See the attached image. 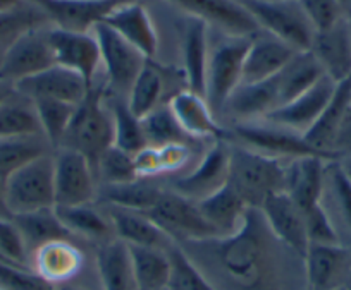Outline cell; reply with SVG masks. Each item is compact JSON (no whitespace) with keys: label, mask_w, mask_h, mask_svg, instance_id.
I'll use <instances>...</instances> for the list:
<instances>
[{"label":"cell","mask_w":351,"mask_h":290,"mask_svg":"<svg viewBox=\"0 0 351 290\" xmlns=\"http://www.w3.org/2000/svg\"><path fill=\"white\" fill-rule=\"evenodd\" d=\"M329 163L330 160L322 157H300L286 163L285 192L302 213L322 203Z\"/></svg>","instance_id":"cell-20"},{"label":"cell","mask_w":351,"mask_h":290,"mask_svg":"<svg viewBox=\"0 0 351 290\" xmlns=\"http://www.w3.org/2000/svg\"><path fill=\"white\" fill-rule=\"evenodd\" d=\"M303 269L306 290H343L351 272V249L343 244H310Z\"/></svg>","instance_id":"cell-16"},{"label":"cell","mask_w":351,"mask_h":290,"mask_svg":"<svg viewBox=\"0 0 351 290\" xmlns=\"http://www.w3.org/2000/svg\"><path fill=\"white\" fill-rule=\"evenodd\" d=\"M33 103H35L36 114H38L43 137L50 146L59 148L67 129H69V124L73 120L74 110L77 105L57 102V100H36Z\"/></svg>","instance_id":"cell-43"},{"label":"cell","mask_w":351,"mask_h":290,"mask_svg":"<svg viewBox=\"0 0 351 290\" xmlns=\"http://www.w3.org/2000/svg\"><path fill=\"white\" fill-rule=\"evenodd\" d=\"M52 28L92 33L124 0H33Z\"/></svg>","instance_id":"cell-14"},{"label":"cell","mask_w":351,"mask_h":290,"mask_svg":"<svg viewBox=\"0 0 351 290\" xmlns=\"http://www.w3.org/2000/svg\"><path fill=\"white\" fill-rule=\"evenodd\" d=\"M231 144L226 140L214 141L198 163L188 174L172 181V191L191 201H202L224 187L229 181Z\"/></svg>","instance_id":"cell-12"},{"label":"cell","mask_w":351,"mask_h":290,"mask_svg":"<svg viewBox=\"0 0 351 290\" xmlns=\"http://www.w3.org/2000/svg\"><path fill=\"white\" fill-rule=\"evenodd\" d=\"M2 52H4V50H2V49H0V59H2Z\"/></svg>","instance_id":"cell-61"},{"label":"cell","mask_w":351,"mask_h":290,"mask_svg":"<svg viewBox=\"0 0 351 290\" xmlns=\"http://www.w3.org/2000/svg\"><path fill=\"white\" fill-rule=\"evenodd\" d=\"M147 215L176 244L219 237L215 228L202 215L197 201L188 200L172 189H164L160 200Z\"/></svg>","instance_id":"cell-8"},{"label":"cell","mask_w":351,"mask_h":290,"mask_svg":"<svg viewBox=\"0 0 351 290\" xmlns=\"http://www.w3.org/2000/svg\"><path fill=\"white\" fill-rule=\"evenodd\" d=\"M332 153L337 160L341 158H351V105L348 107L346 114L343 117L339 129H337L336 140L332 144Z\"/></svg>","instance_id":"cell-53"},{"label":"cell","mask_w":351,"mask_h":290,"mask_svg":"<svg viewBox=\"0 0 351 290\" xmlns=\"http://www.w3.org/2000/svg\"><path fill=\"white\" fill-rule=\"evenodd\" d=\"M107 103H109L110 114H112L114 146L134 157L138 151L148 146L143 126H141V119H138L131 112L126 100L112 96V98H107Z\"/></svg>","instance_id":"cell-39"},{"label":"cell","mask_w":351,"mask_h":290,"mask_svg":"<svg viewBox=\"0 0 351 290\" xmlns=\"http://www.w3.org/2000/svg\"><path fill=\"white\" fill-rule=\"evenodd\" d=\"M138 290H167L171 259L167 249L128 246Z\"/></svg>","instance_id":"cell-36"},{"label":"cell","mask_w":351,"mask_h":290,"mask_svg":"<svg viewBox=\"0 0 351 290\" xmlns=\"http://www.w3.org/2000/svg\"><path fill=\"white\" fill-rule=\"evenodd\" d=\"M279 94L274 77L262 83L239 84L238 90L231 94L222 114L236 120V124L258 122L269 114L279 109Z\"/></svg>","instance_id":"cell-26"},{"label":"cell","mask_w":351,"mask_h":290,"mask_svg":"<svg viewBox=\"0 0 351 290\" xmlns=\"http://www.w3.org/2000/svg\"><path fill=\"white\" fill-rule=\"evenodd\" d=\"M351 105V77L337 83L336 91H334L332 98H330L329 105L322 112L315 124L303 134L306 143L313 148V150L320 151L326 157L332 158L337 161V157L332 153V144L336 140L337 129H339L343 117L346 114L348 107Z\"/></svg>","instance_id":"cell-29"},{"label":"cell","mask_w":351,"mask_h":290,"mask_svg":"<svg viewBox=\"0 0 351 290\" xmlns=\"http://www.w3.org/2000/svg\"><path fill=\"white\" fill-rule=\"evenodd\" d=\"M21 2H25V0H0V12L9 11V9L16 8V5H19Z\"/></svg>","instance_id":"cell-55"},{"label":"cell","mask_w":351,"mask_h":290,"mask_svg":"<svg viewBox=\"0 0 351 290\" xmlns=\"http://www.w3.org/2000/svg\"><path fill=\"white\" fill-rule=\"evenodd\" d=\"M322 76L326 74L310 50L296 52L293 59L286 64L285 69L278 76H274L281 107L310 90Z\"/></svg>","instance_id":"cell-32"},{"label":"cell","mask_w":351,"mask_h":290,"mask_svg":"<svg viewBox=\"0 0 351 290\" xmlns=\"http://www.w3.org/2000/svg\"><path fill=\"white\" fill-rule=\"evenodd\" d=\"M0 261H2V258H0Z\"/></svg>","instance_id":"cell-62"},{"label":"cell","mask_w":351,"mask_h":290,"mask_svg":"<svg viewBox=\"0 0 351 290\" xmlns=\"http://www.w3.org/2000/svg\"><path fill=\"white\" fill-rule=\"evenodd\" d=\"M114 146V124L104 88L93 84L86 98L76 107L73 120L59 148H71L83 155L97 174L100 158Z\"/></svg>","instance_id":"cell-3"},{"label":"cell","mask_w":351,"mask_h":290,"mask_svg":"<svg viewBox=\"0 0 351 290\" xmlns=\"http://www.w3.org/2000/svg\"><path fill=\"white\" fill-rule=\"evenodd\" d=\"M295 53L296 50L291 49L288 43L281 42L269 33L260 35L258 31L255 36H252L248 52H246L241 84L272 79L285 69Z\"/></svg>","instance_id":"cell-23"},{"label":"cell","mask_w":351,"mask_h":290,"mask_svg":"<svg viewBox=\"0 0 351 290\" xmlns=\"http://www.w3.org/2000/svg\"><path fill=\"white\" fill-rule=\"evenodd\" d=\"M43 136L35 103L12 90L0 103V140Z\"/></svg>","instance_id":"cell-33"},{"label":"cell","mask_w":351,"mask_h":290,"mask_svg":"<svg viewBox=\"0 0 351 290\" xmlns=\"http://www.w3.org/2000/svg\"><path fill=\"white\" fill-rule=\"evenodd\" d=\"M117 35L123 36L128 43L140 50L148 60L154 59L158 52V33L150 12L138 0H124L107 16L106 21Z\"/></svg>","instance_id":"cell-21"},{"label":"cell","mask_w":351,"mask_h":290,"mask_svg":"<svg viewBox=\"0 0 351 290\" xmlns=\"http://www.w3.org/2000/svg\"><path fill=\"white\" fill-rule=\"evenodd\" d=\"M56 213L73 237L100 241L102 244L110 239H116L112 224H110L107 213L104 215L92 205L56 207Z\"/></svg>","instance_id":"cell-34"},{"label":"cell","mask_w":351,"mask_h":290,"mask_svg":"<svg viewBox=\"0 0 351 290\" xmlns=\"http://www.w3.org/2000/svg\"><path fill=\"white\" fill-rule=\"evenodd\" d=\"M83 263V252L71 239L49 242L29 256V268L56 287L80 275Z\"/></svg>","instance_id":"cell-24"},{"label":"cell","mask_w":351,"mask_h":290,"mask_svg":"<svg viewBox=\"0 0 351 290\" xmlns=\"http://www.w3.org/2000/svg\"><path fill=\"white\" fill-rule=\"evenodd\" d=\"M93 35L99 42L100 60L110 88L128 94L148 59L106 23L95 26Z\"/></svg>","instance_id":"cell-11"},{"label":"cell","mask_w":351,"mask_h":290,"mask_svg":"<svg viewBox=\"0 0 351 290\" xmlns=\"http://www.w3.org/2000/svg\"><path fill=\"white\" fill-rule=\"evenodd\" d=\"M310 52L322 67L324 74L334 81L351 77V23L350 19H341L337 25L326 31L315 33Z\"/></svg>","instance_id":"cell-22"},{"label":"cell","mask_w":351,"mask_h":290,"mask_svg":"<svg viewBox=\"0 0 351 290\" xmlns=\"http://www.w3.org/2000/svg\"><path fill=\"white\" fill-rule=\"evenodd\" d=\"M231 144V165L228 184L234 189L248 208L258 210L267 198L285 192L286 163L288 160L269 157Z\"/></svg>","instance_id":"cell-2"},{"label":"cell","mask_w":351,"mask_h":290,"mask_svg":"<svg viewBox=\"0 0 351 290\" xmlns=\"http://www.w3.org/2000/svg\"><path fill=\"white\" fill-rule=\"evenodd\" d=\"M141 126H143L145 137H147L150 146H164V144L171 143H191L193 141L184 133L180 122L176 120L174 114L171 112L167 103L157 107L154 112L145 116L141 119Z\"/></svg>","instance_id":"cell-42"},{"label":"cell","mask_w":351,"mask_h":290,"mask_svg":"<svg viewBox=\"0 0 351 290\" xmlns=\"http://www.w3.org/2000/svg\"><path fill=\"white\" fill-rule=\"evenodd\" d=\"M49 143L43 136L0 140V179H8L23 165L49 153Z\"/></svg>","instance_id":"cell-41"},{"label":"cell","mask_w":351,"mask_h":290,"mask_svg":"<svg viewBox=\"0 0 351 290\" xmlns=\"http://www.w3.org/2000/svg\"><path fill=\"white\" fill-rule=\"evenodd\" d=\"M57 290H86V289H84V287L74 285V283L67 282V283H62V285H57Z\"/></svg>","instance_id":"cell-58"},{"label":"cell","mask_w":351,"mask_h":290,"mask_svg":"<svg viewBox=\"0 0 351 290\" xmlns=\"http://www.w3.org/2000/svg\"><path fill=\"white\" fill-rule=\"evenodd\" d=\"M0 218H12L11 210L8 207V194H5L4 179H0Z\"/></svg>","instance_id":"cell-54"},{"label":"cell","mask_w":351,"mask_h":290,"mask_svg":"<svg viewBox=\"0 0 351 290\" xmlns=\"http://www.w3.org/2000/svg\"><path fill=\"white\" fill-rule=\"evenodd\" d=\"M12 220L18 225L19 232H21L23 239H25L29 256H32L33 251L49 244V242L73 239L71 232L64 227L60 218L57 217L56 208L14 215Z\"/></svg>","instance_id":"cell-35"},{"label":"cell","mask_w":351,"mask_h":290,"mask_svg":"<svg viewBox=\"0 0 351 290\" xmlns=\"http://www.w3.org/2000/svg\"><path fill=\"white\" fill-rule=\"evenodd\" d=\"M336 86L337 83H334L330 77L322 76L305 93L269 114L263 119V122L282 127V129H289L293 133L305 134L319 120L326 107L329 105Z\"/></svg>","instance_id":"cell-15"},{"label":"cell","mask_w":351,"mask_h":290,"mask_svg":"<svg viewBox=\"0 0 351 290\" xmlns=\"http://www.w3.org/2000/svg\"><path fill=\"white\" fill-rule=\"evenodd\" d=\"M178 246L217 290H300L288 258L296 252L272 235L255 208L232 234Z\"/></svg>","instance_id":"cell-1"},{"label":"cell","mask_w":351,"mask_h":290,"mask_svg":"<svg viewBox=\"0 0 351 290\" xmlns=\"http://www.w3.org/2000/svg\"><path fill=\"white\" fill-rule=\"evenodd\" d=\"M0 258L9 265L29 268L28 248L12 218H0Z\"/></svg>","instance_id":"cell-46"},{"label":"cell","mask_w":351,"mask_h":290,"mask_svg":"<svg viewBox=\"0 0 351 290\" xmlns=\"http://www.w3.org/2000/svg\"><path fill=\"white\" fill-rule=\"evenodd\" d=\"M160 155L162 175L178 174L183 170L191 160L190 143H171L164 146H157Z\"/></svg>","instance_id":"cell-51"},{"label":"cell","mask_w":351,"mask_h":290,"mask_svg":"<svg viewBox=\"0 0 351 290\" xmlns=\"http://www.w3.org/2000/svg\"><path fill=\"white\" fill-rule=\"evenodd\" d=\"M162 192L164 189L154 184L152 179H136V181L126 182V184L104 185L100 200L107 203V207L147 213L160 200Z\"/></svg>","instance_id":"cell-37"},{"label":"cell","mask_w":351,"mask_h":290,"mask_svg":"<svg viewBox=\"0 0 351 290\" xmlns=\"http://www.w3.org/2000/svg\"><path fill=\"white\" fill-rule=\"evenodd\" d=\"M171 259V278L167 290H217L214 283L200 272L197 265L188 258L181 246L174 244L167 249Z\"/></svg>","instance_id":"cell-44"},{"label":"cell","mask_w":351,"mask_h":290,"mask_svg":"<svg viewBox=\"0 0 351 290\" xmlns=\"http://www.w3.org/2000/svg\"><path fill=\"white\" fill-rule=\"evenodd\" d=\"M167 105L191 140H224L226 129L217 122V117L204 96L183 90L178 91Z\"/></svg>","instance_id":"cell-25"},{"label":"cell","mask_w":351,"mask_h":290,"mask_svg":"<svg viewBox=\"0 0 351 290\" xmlns=\"http://www.w3.org/2000/svg\"><path fill=\"white\" fill-rule=\"evenodd\" d=\"M0 290H57V287L36 275L32 268L0 261Z\"/></svg>","instance_id":"cell-48"},{"label":"cell","mask_w":351,"mask_h":290,"mask_svg":"<svg viewBox=\"0 0 351 290\" xmlns=\"http://www.w3.org/2000/svg\"><path fill=\"white\" fill-rule=\"evenodd\" d=\"M337 163H339L341 170L344 172V175L351 181V158H341V160H337Z\"/></svg>","instance_id":"cell-56"},{"label":"cell","mask_w":351,"mask_h":290,"mask_svg":"<svg viewBox=\"0 0 351 290\" xmlns=\"http://www.w3.org/2000/svg\"><path fill=\"white\" fill-rule=\"evenodd\" d=\"M344 290H351V272H350V276H348V280H346V285H344Z\"/></svg>","instance_id":"cell-60"},{"label":"cell","mask_w":351,"mask_h":290,"mask_svg":"<svg viewBox=\"0 0 351 290\" xmlns=\"http://www.w3.org/2000/svg\"><path fill=\"white\" fill-rule=\"evenodd\" d=\"M45 26H50V23L42 9L33 0H25L16 8L0 12V49H8L25 33Z\"/></svg>","instance_id":"cell-40"},{"label":"cell","mask_w":351,"mask_h":290,"mask_svg":"<svg viewBox=\"0 0 351 290\" xmlns=\"http://www.w3.org/2000/svg\"><path fill=\"white\" fill-rule=\"evenodd\" d=\"M12 90H14V88H12L11 84H8V83H2V81H0V103L4 102L5 98H8L9 94L12 93Z\"/></svg>","instance_id":"cell-57"},{"label":"cell","mask_w":351,"mask_h":290,"mask_svg":"<svg viewBox=\"0 0 351 290\" xmlns=\"http://www.w3.org/2000/svg\"><path fill=\"white\" fill-rule=\"evenodd\" d=\"M327 175L330 177V184H332L336 201L339 205V210L343 213L344 222L351 228V181L344 175V172L341 170L337 161H330Z\"/></svg>","instance_id":"cell-50"},{"label":"cell","mask_w":351,"mask_h":290,"mask_svg":"<svg viewBox=\"0 0 351 290\" xmlns=\"http://www.w3.org/2000/svg\"><path fill=\"white\" fill-rule=\"evenodd\" d=\"M16 91L32 102L36 100H57L71 105H80L86 98L92 86L73 70L62 66H52L43 72L19 81L14 86Z\"/></svg>","instance_id":"cell-17"},{"label":"cell","mask_w":351,"mask_h":290,"mask_svg":"<svg viewBox=\"0 0 351 290\" xmlns=\"http://www.w3.org/2000/svg\"><path fill=\"white\" fill-rule=\"evenodd\" d=\"M5 194L12 217L56 208L53 155H42L9 175Z\"/></svg>","instance_id":"cell-6"},{"label":"cell","mask_w":351,"mask_h":290,"mask_svg":"<svg viewBox=\"0 0 351 290\" xmlns=\"http://www.w3.org/2000/svg\"><path fill=\"white\" fill-rule=\"evenodd\" d=\"M224 140L232 144L248 148V150L269 155V157L282 158V160H293V158L300 157H322L326 160L336 161L320 151L313 150L305 141L303 134L272 126L263 120L262 122L234 124L231 129H226Z\"/></svg>","instance_id":"cell-7"},{"label":"cell","mask_w":351,"mask_h":290,"mask_svg":"<svg viewBox=\"0 0 351 290\" xmlns=\"http://www.w3.org/2000/svg\"><path fill=\"white\" fill-rule=\"evenodd\" d=\"M164 74L157 66L147 60L145 67L134 79L130 93L126 94V103L131 112L143 119L157 107H160L164 96Z\"/></svg>","instance_id":"cell-38"},{"label":"cell","mask_w":351,"mask_h":290,"mask_svg":"<svg viewBox=\"0 0 351 290\" xmlns=\"http://www.w3.org/2000/svg\"><path fill=\"white\" fill-rule=\"evenodd\" d=\"M49 43L57 66H62L80 74L90 86L95 84L102 60L95 35L92 33L64 31L59 28H49Z\"/></svg>","instance_id":"cell-13"},{"label":"cell","mask_w":351,"mask_h":290,"mask_svg":"<svg viewBox=\"0 0 351 290\" xmlns=\"http://www.w3.org/2000/svg\"><path fill=\"white\" fill-rule=\"evenodd\" d=\"M134 167L140 179H155L162 175L160 155L157 146H145L143 150L134 155Z\"/></svg>","instance_id":"cell-52"},{"label":"cell","mask_w":351,"mask_h":290,"mask_svg":"<svg viewBox=\"0 0 351 290\" xmlns=\"http://www.w3.org/2000/svg\"><path fill=\"white\" fill-rule=\"evenodd\" d=\"M181 50H183V72L188 84L186 90L204 96L208 53H210L208 26L204 21L195 18H188L184 21Z\"/></svg>","instance_id":"cell-28"},{"label":"cell","mask_w":351,"mask_h":290,"mask_svg":"<svg viewBox=\"0 0 351 290\" xmlns=\"http://www.w3.org/2000/svg\"><path fill=\"white\" fill-rule=\"evenodd\" d=\"M183 9L188 18L204 21L229 36H255L260 31L255 19L238 0H169Z\"/></svg>","instance_id":"cell-18"},{"label":"cell","mask_w":351,"mask_h":290,"mask_svg":"<svg viewBox=\"0 0 351 290\" xmlns=\"http://www.w3.org/2000/svg\"><path fill=\"white\" fill-rule=\"evenodd\" d=\"M252 36H226L208 53L205 100L214 114H222L243 81V66Z\"/></svg>","instance_id":"cell-5"},{"label":"cell","mask_w":351,"mask_h":290,"mask_svg":"<svg viewBox=\"0 0 351 290\" xmlns=\"http://www.w3.org/2000/svg\"><path fill=\"white\" fill-rule=\"evenodd\" d=\"M56 207L93 205L97 200V174L92 163L71 148H57L53 155Z\"/></svg>","instance_id":"cell-9"},{"label":"cell","mask_w":351,"mask_h":290,"mask_svg":"<svg viewBox=\"0 0 351 290\" xmlns=\"http://www.w3.org/2000/svg\"><path fill=\"white\" fill-rule=\"evenodd\" d=\"M198 208H200L205 220L215 228L219 237L238 230L239 225L245 220L246 211L250 210L245 201L239 198L238 192L229 184H226L224 187L215 191L210 196L198 201Z\"/></svg>","instance_id":"cell-31"},{"label":"cell","mask_w":351,"mask_h":290,"mask_svg":"<svg viewBox=\"0 0 351 290\" xmlns=\"http://www.w3.org/2000/svg\"><path fill=\"white\" fill-rule=\"evenodd\" d=\"M263 33L288 43L296 52L312 49L315 29L298 0H238Z\"/></svg>","instance_id":"cell-4"},{"label":"cell","mask_w":351,"mask_h":290,"mask_svg":"<svg viewBox=\"0 0 351 290\" xmlns=\"http://www.w3.org/2000/svg\"><path fill=\"white\" fill-rule=\"evenodd\" d=\"M97 272L102 290H138L130 249L119 239L104 242L97 251Z\"/></svg>","instance_id":"cell-30"},{"label":"cell","mask_w":351,"mask_h":290,"mask_svg":"<svg viewBox=\"0 0 351 290\" xmlns=\"http://www.w3.org/2000/svg\"><path fill=\"white\" fill-rule=\"evenodd\" d=\"M303 218L310 244H341L336 227L322 203L303 211Z\"/></svg>","instance_id":"cell-49"},{"label":"cell","mask_w":351,"mask_h":290,"mask_svg":"<svg viewBox=\"0 0 351 290\" xmlns=\"http://www.w3.org/2000/svg\"><path fill=\"white\" fill-rule=\"evenodd\" d=\"M49 28L33 29L19 36L2 52L0 59V81L14 86L19 81L43 72L56 66L49 43Z\"/></svg>","instance_id":"cell-10"},{"label":"cell","mask_w":351,"mask_h":290,"mask_svg":"<svg viewBox=\"0 0 351 290\" xmlns=\"http://www.w3.org/2000/svg\"><path fill=\"white\" fill-rule=\"evenodd\" d=\"M269 230L286 248L300 256H305L310 242L306 237L305 218L302 210L293 203L286 192H278L267 198L258 208Z\"/></svg>","instance_id":"cell-19"},{"label":"cell","mask_w":351,"mask_h":290,"mask_svg":"<svg viewBox=\"0 0 351 290\" xmlns=\"http://www.w3.org/2000/svg\"><path fill=\"white\" fill-rule=\"evenodd\" d=\"M341 4L344 5V9H346V11H350L351 9V0H341Z\"/></svg>","instance_id":"cell-59"},{"label":"cell","mask_w":351,"mask_h":290,"mask_svg":"<svg viewBox=\"0 0 351 290\" xmlns=\"http://www.w3.org/2000/svg\"><path fill=\"white\" fill-rule=\"evenodd\" d=\"M315 33L326 31L346 18V9L341 0H298Z\"/></svg>","instance_id":"cell-47"},{"label":"cell","mask_w":351,"mask_h":290,"mask_svg":"<svg viewBox=\"0 0 351 290\" xmlns=\"http://www.w3.org/2000/svg\"><path fill=\"white\" fill-rule=\"evenodd\" d=\"M97 179L104 182V185L126 184V182L136 181V167H134V157L112 146L104 153L97 167Z\"/></svg>","instance_id":"cell-45"},{"label":"cell","mask_w":351,"mask_h":290,"mask_svg":"<svg viewBox=\"0 0 351 290\" xmlns=\"http://www.w3.org/2000/svg\"><path fill=\"white\" fill-rule=\"evenodd\" d=\"M107 217L112 224L116 239L126 246L169 249L174 244V241L147 213L107 207Z\"/></svg>","instance_id":"cell-27"}]
</instances>
